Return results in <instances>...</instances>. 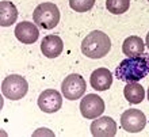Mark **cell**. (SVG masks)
I'll list each match as a JSON object with an SVG mask.
<instances>
[{
    "label": "cell",
    "mask_w": 149,
    "mask_h": 137,
    "mask_svg": "<svg viewBox=\"0 0 149 137\" xmlns=\"http://www.w3.org/2000/svg\"><path fill=\"white\" fill-rule=\"evenodd\" d=\"M38 106L43 113H56L63 107V96L56 90H45L39 95Z\"/></svg>",
    "instance_id": "cell-8"
},
{
    "label": "cell",
    "mask_w": 149,
    "mask_h": 137,
    "mask_svg": "<svg viewBox=\"0 0 149 137\" xmlns=\"http://www.w3.org/2000/svg\"><path fill=\"white\" fill-rule=\"evenodd\" d=\"M130 0H106V8L114 15H121L129 10Z\"/></svg>",
    "instance_id": "cell-16"
},
{
    "label": "cell",
    "mask_w": 149,
    "mask_h": 137,
    "mask_svg": "<svg viewBox=\"0 0 149 137\" xmlns=\"http://www.w3.org/2000/svg\"><path fill=\"white\" fill-rule=\"evenodd\" d=\"M144 49H145V42L137 35L127 37L122 43V52L123 55H126V57H136L142 55Z\"/></svg>",
    "instance_id": "cell-14"
},
{
    "label": "cell",
    "mask_w": 149,
    "mask_h": 137,
    "mask_svg": "<svg viewBox=\"0 0 149 137\" xmlns=\"http://www.w3.org/2000/svg\"><path fill=\"white\" fill-rule=\"evenodd\" d=\"M149 73V55H140L127 57L119 63L115 69V76L121 82H138L146 78Z\"/></svg>",
    "instance_id": "cell-1"
},
{
    "label": "cell",
    "mask_w": 149,
    "mask_h": 137,
    "mask_svg": "<svg viewBox=\"0 0 149 137\" xmlns=\"http://www.w3.org/2000/svg\"><path fill=\"white\" fill-rule=\"evenodd\" d=\"M18 19V8L15 4L7 0L0 1V24L3 27H8L16 22Z\"/></svg>",
    "instance_id": "cell-13"
},
{
    "label": "cell",
    "mask_w": 149,
    "mask_h": 137,
    "mask_svg": "<svg viewBox=\"0 0 149 137\" xmlns=\"http://www.w3.org/2000/svg\"><path fill=\"white\" fill-rule=\"evenodd\" d=\"M95 0H69V7L76 12H87L92 10Z\"/></svg>",
    "instance_id": "cell-17"
},
{
    "label": "cell",
    "mask_w": 149,
    "mask_h": 137,
    "mask_svg": "<svg viewBox=\"0 0 149 137\" xmlns=\"http://www.w3.org/2000/svg\"><path fill=\"white\" fill-rule=\"evenodd\" d=\"M86 90L87 84L81 75L72 73L63 80L61 91H63L64 98L69 99V101H76V99L81 98L86 94Z\"/></svg>",
    "instance_id": "cell-5"
},
{
    "label": "cell",
    "mask_w": 149,
    "mask_h": 137,
    "mask_svg": "<svg viewBox=\"0 0 149 137\" xmlns=\"http://www.w3.org/2000/svg\"><path fill=\"white\" fill-rule=\"evenodd\" d=\"M29 91V83L23 76L10 75L1 83V92L10 101H19L24 98Z\"/></svg>",
    "instance_id": "cell-4"
},
{
    "label": "cell",
    "mask_w": 149,
    "mask_h": 137,
    "mask_svg": "<svg viewBox=\"0 0 149 137\" xmlns=\"http://www.w3.org/2000/svg\"><path fill=\"white\" fill-rule=\"evenodd\" d=\"M148 1H149V0H148Z\"/></svg>",
    "instance_id": "cell-20"
},
{
    "label": "cell",
    "mask_w": 149,
    "mask_h": 137,
    "mask_svg": "<svg viewBox=\"0 0 149 137\" xmlns=\"http://www.w3.org/2000/svg\"><path fill=\"white\" fill-rule=\"evenodd\" d=\"M80 111L81 115L87 120H95L100 117L104 111V102L96 94H88L80 102Z\"/></svg>",
    "instance_id": "cell-7"
},
{
    "label": "cell",
    "mask_w": 149,
    "mask_h": 137,
    "mask_svg": "<svg viewBox=\"0 0 149 137\" xmlns=\"http://www.w3.org/2000/svg\"><path fill=\"white\" fill-rule=\"evenodd\" d=\"M113 84V75L107 68H98L91 75V86L96 91H106Z\"/></svg>",
    "instance_id": "cell-12"
},
{
    "label": "cell",
    "mask_w": 149,
    "mask_h": 137,
    "mask_svg": "<svg viewBox=\"0 0 149 137\" xmlns=\"http://www.w3.org/2000/svg\"><path fill=\"white\" fill-rule=\"evenodd\" d=\"M123 95H125L126 101L132 105H137L141 103L145 98V91L144 87L140 84L138 82H130L126 84V87L123 88Z\"/></svg>",
    "instance_id": "cell-15"
},
{
    "label": "cell",
    "mask_w": 149,
    "mask_h": 137,
    "mask_svg": "<svg viewBox=\"0 0 149 137\" xmlns=\"http://www.w3.org/2000/svg\"><path fill=\"white\" fill-rule=\"evenodd\" d=\"M121 125L129 133H138L145 128L146 117L141 110L127 109L121 115Z\"/></svg>",
    "instance_id": "cell-6"
},
{
    "label": "cell",
    "mask_w": 149,
    "mask_h": 137,
    "mask_svg": "<svg viewBox=\"0 0 149 137\" xmlns=\"http://www.w3.org/2000/svg\"><path fill=\"white\" fill-rule=\"evenodd\" d=\"M148 101H149V88H148Z\"/></svg>",
    "instance_id": "cell-19"
},
{
    "label": "cell",
    "mask_w": 149,
    "mask_h": 137,
    "mask_svg": "<svg viewBox=\"0 0 149 137\" xmlns=\"http://www.w3.org/2000/svg\"><path fill=\"white\" fill-rule=\"evenodd\" d=\"M64 43L58 35H46L41 42V52L47 59H56L63 53Z\"/></svg>",
    "instance_id": "cell-11"
},
{
    "label": "cell",
    "mask_w": 149,
    "mask_h": 137,
    "mask_svg": "<svg viewBox=\"0 0 149 137\" xmlns=\"http://www.w3.org/2000/svg\"><path fill=\"white\" fill-rule=\"evenodd\" d=\"M15 37L22 43L31 45L39 38V30L34 23L31 22H19L15 27Z\"/></svg>",
    "instance_id": "cell-10"
},
{
    "label": "cell",
    "mask_w": 149,
    "mask_h": 137,
    "mask_svg": "<svg viewBox=\"0 0 149 137\" xmlns=\"http://www.w3.org/2000/svg\"><path fill=\"white\" fill-rule=\"evenodd\" d=\"M110 37L100 30L91 31L81 42L83 55L87 56L88 59H102L110 52Z\"/></svg>",
    "instance_id": "cell-2"
},
{
    "label": "cell",
    "mask_w": 149,
    "mask_h": 137,
    "mask_svg": "<svg viewBox=\"0 0 149 137\" xmlns=\"http://www.w3.org/2000/svg\"><path fill=\"white\" fill-rule=\"evenodd\" d=\"M33 19L41 29L52 30L60 22V10L54 3H41L34 10Z\"/></svg>",
    "instance_id": "cell-3"
},
{
    "label": "cell",
    "mask_w": 149,
    "mask_h": 137,
    "mask_svg": "<svg viewBox=\"0 0 149 137\" xmlns=\"http://www.w3.org/2000/svg\"><path fill=\"white\" fill-rule=\"evenodd\" d=\"M91 134L95 137H114L117 134V122L111 117L95 118L91 124Z\"/></svg>",
    "instance_id": "cell-9"
},
{
    "label": "cell",
    "mask_w": 149,
    "mask_h": 137,
    "mask_svg": "<svg viewBox=\"0 0 149 137\" xmlns=\"http://www.w3.org/2000/svg\"><path fill=\"white\" fill-rule=\"evenodd\" d=\"M145 43H146V46L149 48V33H148V35H146V42Z\"/></svg>",
    "instance_id": "cell-18"
}]
</instances>
